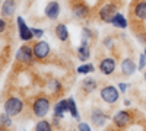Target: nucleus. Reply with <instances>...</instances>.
<instances>
[{
    "mask_svg": "<svg viewBox=\"0 0 146 131\" xmlns=\"http://www.w3.org/2000/svg\"><path fill=\"white\" fill-rule=\"evenodd\" d=\"M48 111H50V101H48V98L45 96H40V98H36L32 103V112L35 117H38V118H44Z\"/></svg>",
    "mask_w": 146,
    "mask_h": 131,
    "instance_id": "1",
    "label": "nucleus"
},
{
    "mask_svg": "<svg viewBox=\"0 0 146 131\" xmlns=\"http://www.w3.org/2000/svg\"><path fill=\"white\" fill-rule=\"evenodd\" d=\"M3 108H5V112H7L10 117H15L23 111V102H22V99H19L16 96H12L5 102Z\"/></svg>",
    "mask_w": 146,
    "mask_h": 131,
    "instance_id": "2",
    "label": "nucleus"
},
{
    "mask_svg": "<svg viewBox=\"0 0 146 131\" xmlns=\"http://www.w3.org/2000/svg\"><path fill=\"white\" fill-rule=\"evenodd\" d=\"M118 98H120V93H118V90L114 86H104L101 89V99L104 102L113 105V103H115L118 101Z\"/></svg>",
    "mask_w": 146,
    "mask_h": 131,
    "instance_id": "3",
    "label": "nucleus"
},
{
    "mask_svg": "<svg viewBox=\"0 0 146 131\" xmlns=\"http://www.w3.org/2000/svg\"><path fill=\"white\" fill-rule=\"evenodd\" d=\"M16 23H18V29H19V38L22 41H31L32 38H35L34 37V32H32V28H29L27 25L22 16H18Z\"/></svg>",
    "mask_w": 146,
    "mask_h": 131,
    "instance_id": "4",
    "label": "nucleus"
},
{
    "mask_svg": "<svg viewBox=\"0 0 146 131\" xmlns=\"http://www.w3.org/2000/svg\"><path fill=\"white\" fill-rule=\"evenodd\" d=\"M34 48L29 45H22L21 48L18 50L16 53V60L21 61V63H25V64H29L32 63V58H34Z\"/></svg>",
    "mask_w": 146,
    "mask_h": 131,
    "instance_id": "5",
    "label": "nucleus"
},
{
    "mask_svg": "<svg viewBox=\"0 0 146 131\" xmlns=\"http://www.w3.org/2000/svg\"><path fill=\"white\" fill-rule=\"evenodd\" d=\"M32 48H34L35 58H38V60H44L45 57H48V54H50V51H51L50 44H48L47 41H36Z\"/></svg>",
    "mask_w": 146,
    "mask_h": 131,
    "instance_id": "6",
    "label": "nucleus"
},
{
    "mask_svg": "<svg viewBox=\"0 0 146 131\" xmlns=\"http://www.w3.org/2000/svg\"><path fill=\"white\" fill-rule=\"evenodd\" d=\"M115 13H117V6L114 3H107L100 10V19L102 22H105V23H111V20H113Z\"/></svg>",
    "mask_w": 146,
    "mask_h": 131,
    "instance_id": "7",
    "label": "nucleus"
},
{
    "mask_svg": "<svg viewBox=\"0 0 146 131\" xmlns=\"http://www.w3.org/2000/svg\"><path fill=\"white\" fill-rule=\"evenodd\" d=\"M113 122L117 128H126L131 122V114L129 111H118L113 117Z\"/></svg>",
    "mask_w": 146,
    "mask_h": 131,
    "instance_id": "8",
    "label": "nucleus"
},
{
    "mask_svg": "<svg viewBox=\"0 0 146 131\" xmlns=\"http://www.w3.org/2000/svg\"><path fill=\"white\" fill-rule=\"evenodd\" d=\"M115 58L113 57H107L104 58V60L100 63V70H101V73L105 74V76H110V74H113L114 73V70H115Z\"/></svg>",
    "mask_w": 146,
    "mask_h": 131,
    "instance_id": "9",
    "label": "nucleus"
},
{
    "mask_svg": "<svg viewBox=\"0 0 146 131\" xmlns=\"http://www.w3.org/2000/svg\"><path fill=\"white\" fill-rule=\"evenodd\" d=\"M107 120H108V117H107V114L104 112V111H101V109H94L92 111V114H91V121H92V124L95 125V127H104L105 125V122H107Z\"/></svg>",
    "mask_w": 146,
    "mask_h": 131,
    "instance_id": "10",
    "label": "nucleus"
},
{
    "mask_svg": "<svg viewBox=\"0 0 146 131\" xmlns=\"http://www.w3.org/2000/svg\"><path fill=\"white\" fill-rule=\"evenodd\" d=\"M44 13L48 19H51V20H56L60 15V5L56 2H50L47 6H45V10H44Z\"/></svg>",
    "mask_w": 146,
    "mask_h": 131,
    "instance_id": "11",
    "label": "nucleus"
},
{
    "mask_svg": "<svg viewBox=\"0 0 146 131\" xmlns=\"http://www.w3.org/2000/svg\"><path fill=\"white\" fill-rule=\"evenodd\" d=\"M66 112H69V99L58 101V102L54 105L53 115H54V117H58V118H63Z\"/></svg>",
    "mask_w": 146,
    "mask_h": 131,
    "instance_id": "12",
    "label": "nucleus"
},
{
    "mask_svg": "<svg viewBox=\"0 0 146 131\" xmlns=\"http://www.w3.org/2000/svg\"><path fill=\"white\" fill-rule=\"evenodd\" d=\"M72 15H73V18H76V19H85L89 15V7L86 5H83V3H78V5L73 6Z\"/></svg>",
    "mask_w": 146,
    "mask_h": 131,
    "instance_id": "13",
    "label": "nucleus"
},
{
    "mask_svg": "<svg viewBox=\"0 0 146 131\" xmlns=\"http://www.w3.org/2000/svg\"><path fill=\"white\" fill-rule=\"evenodd\" d=\"M78 58L80 61H86L88 58H89V55H91V51H89V41H86V39H82V42H80V45L78 47Z\"/></svg>",
    "mask_w": 146,
    "mask_h": 131,
    "instance_id": "14",
    "label": "nucleus"
},
{
    "mask_svg": "<svg viewBox=\"0 0 146 131\" xmlns=\"http://www.w3.org/2000/svg\"><path fill=\"white\" fill-rule=\"evenodd\" d=\"M121 73L123 74H126V76H131L133 73L136 71V64H135V61L131 60V58H124L123 61H121Z\"/></svg>",
    "mask_w": 146,
    "mask_h": 131,
    "instance_id": "15",
    "label": "nucleus"
},
{
    "mask_svg": "<svg viewBox=\"0 0 146 131\" xmlns=\"http://www.w3.org/2000/svg\"><path fill=\"white\" fill-rule=\"evenodd\" d=\"M133 13H135L133 16L137 20H146V0H140V2L136 3Z\"/></svg>",
    "mask_w": 146,
    "mask_h": 131,
    "instance_id": "16",
    "label": "nucleus"
},
{
    "mask_svg": "<svg viewBox=\"0 0 146 131\" xmlns=\"http://www.w3.org/2000/svg\"><path fill=\"white\" fill-rule=\"evenodd\" d=\"M16 10V2L15 0H5L2 5V15L3 16H12Z\"/></svg>",
    "mask_w": 146,
    "mask_h": 131,
    "instance_id": "17",
    "label": "nucleus"
},
{
    "mask_svg": "<svg viewBox=\"0 0 146 131\" xmlns=\"http://www.w3.org/2000/svg\"><path fill=\"white\" fill-rule=\"evenodd\" d=\"M96 86H98V83H96V80L92 79V77H86L82 82V89H83V92H86V93H92L96 89Z\"/></svg>",
    "mask_w": 146,
    "mask_h": 131,
    "instance_id": "18",
    "label": "nucleus"
},
{
    "mask_svg": "<svg viewBox=\"0 0 146 131\" xmlns=\"http://www.w3.org/2000/svg\"><path fill=\"white\" fill-rule=\"evenodd\" d=\"M56 35L60 41H67L69 38V31H67V26L64 23H58L56 26Z\"/></svg>",
    "mask_w": 146,
    "mask_h": 131,
    "instance_id": "19",
    "label": "nucleus"
},
{
    "mask_svg": "<svg viewBox=\"0 0 146 131\" xmlns=\"http://www.w3.org/2000/svg\"><path fill=\"white\" fill-rule=\"evenodd\" d=\"M111 25L113 26H115V28H127V20H126V18L121 15V13H117L114 15V18H113V20H111Z\"/></svg>",
    "mask_w": 146,
    "mask_h": 131,
    "instance_id": "20",
    "label": "nucleus"
},
{
    "mask_svg": "<svg viewBox=\"0 0 146 131\" xmlns=\"http://www.w3.org/2000/svg\"><path fill=\"white\" fill-rule=\"evenodd\" d=\"M69 112H70V115L75 118L76 121L80 120V115H79V111H78L76 102H75V99H73V98H69Z\"/></svg>",
    "mask_w": 146,
    "mask_h": 131,
    "instance_id": "21",
    "label": "nucleus"
},
{
    "mask_svg": "<svg viewBox=\"0 0 146 131\" xmlns=\"http://www.w3.org/2000/svg\"><path fill=\"white\" fill-rule=\"evenodd\" d=\"M47 88H48V90H50L53 95H56V93H58L60 90H62V83H60L57 79H51L50 82H48V85H47Z\"/></svg>",
    "mask_w": 146,
    "mask_h": 131,
    "instance_id": "22",
    "label": "nucleus"
},
{
    "mask_svg": "<svg viewBox=\"0 0 146 131\" xmlns=\"http://www.w3.org/2000/svg\"><path fill=\"white\" fill-rule=\"evenodd\" d=\"M94 70H95L94 64L88 63V64H82V66H79V67L76 68V73H79V74H88V73H92Z\"/></svg>",
    "mask_w": 146,
    "mask_h": 131,
    "instance_id": "23",
    "label": "nucleus"
},
{
    "mask_svg": "<svg viewBox=\"0 0 146 131\" xmlns=\"http://www.w3.org/2000/svg\"><path fill=\"white\" fill-rule=\"evenodd\" d=\"M35 131H51V124L45 120H41L35 124Z\"/></svg>",
    "mask_w": 146,
    "mask_h": 131,
    "instance_id": "24",
    "label": "nucleus"
},
{
    "mask_svg": "<svg viewBox=\"0 0 146 131\" xmlns=\"http://www.w3.org/2000/svg\"><path fill=\"white\" fill-rule=\"evenodd\" d=\"M0 122H2V127L5 128H9V127H12V120H10V115L7 114V112H3L2 115H0Z\"/></svg>",
    "mask_w": 146,
    "mask_h": 131,
    "instance_id": "25",
    "label": "nucleus"
},
{
    "mask_svg": "<svg viewBox=\"0 0 146 131\" xmlns=\"http://www.w3.org/2000/svg\"><path fill=\"white\" fill-rule=\"evenodd\" d=\"M91 38H92V32H91L88 28H83V29H82V39L89 41Z\"/></svg>",
    "mask_w": 146,
    "mask_h": 131,
    "instance_id": "26",
    "label": "nucleus"
},
{
    "mask_svg": "<svg viewBox=\"0 0 146 131\" xmlns=\"http://www.w3.org/2000/svg\"><path fill=\"white\" fill-rule=\"evenodd\" d=\"M139 70H143L145 68V64H146V55H145V53L143 54H140V58H139Z\"/></svg>",
    "mask_w": 146,
    "mask_h": 131,
    "instance_id": "27",
    "label": "nucleus"
},
{
    "mask_svg": "<svg viewBox=\"0 0 146 131\" xmlns=\"http://www.w3.org/2000/svg\"><path fill=\"white\" fill-rule=\"evenodd\" d=\"M32 32H34V37L35 38H41L44 35V31L42 29H38V28H32Z\"/></svg>",
    "mask_w": 146,
    "mask_h": 131,
    "instance_id": "28",
    "label": "nucleus"
},
{
    "mask_svg": "<svg viewBox=\"0 0 146 131\" xmlns=\"http://www.w3.org/2000/svg\"><path fill=\"white\" fill-rule=\"evenodd\" d=\"M79 130L80 131H91V125L86 124V122H80L79 124Z\"/></svg>",
    "mask_w": 146,
    "mask_h": 131,
    "instance_id": "29",
    "label": "nucleus"
},
{
    "mask_svg": "<svg viewBox=\"0 0 146 131\" xmlns=\"http://www.w3.org/2000/svg\"><path fill=\"white\" fill-rule=\"evenodd\" d=\"M104 45L107 47L108 50H111V47H113V39L110 38V37H107V38L104 39Z\"/></svg>",
    "mask_w": 146,
    "mask_h": 131,
    "instance_id": "30",
    "label": "nucleus"
},
{
    "mask_svg": "<svg viewBox=\"0 0 146 131\" xmlns=\"http://www.w3.org/2000/svg\"><path fill=\"white\" fill-rule=\"evenodd\" d=\"M118 89H120V92H126V89H127V83H118Z\"/></svg>",
    "mask_w": 146,
    "mask_h": 131,
    "instance_id": "31",
    "label": "nucleus"
},
{
    "mask_svg": "<svg viewBox=\"0 0 146 131\" xmlns=\"http://www.w3.org/2000/svg\"><path fill=\"white\" fill-rule=\"evenodd\" d=\"M5 29H6V22H5V19H2L0 20V32H5Z\"/></svg>",
    "mask_w": 146,
    "mask_h": 131,
    "instance_id": "32",
    "label": "nucleus"
},
{
    "mask_svg": "<svg viewBox=\"0 0 146 131\" xmlns=\"http://www.w3.org/2000/svg\"><path fill=\"white\" fill-rule=\"evenodd\" d=\"M124 105H126V106H130V101L126 99V101H124Z\"/></svg>",
    "mask_w": 146,
    "mask_h": 131,
    "instance_id": "33",
    "label": "nucleus"
},
{
    "mask_svg": "<svg viewBox=\"0 0 146 131\" xmlns=\"http://www.w3.org/2000/svg\"><path fill=\"white\" fill-rule=\"evenodd\" d=\"M143 77H145V82H146V71H145V73H143Z\"/></svg>",
    "mask_w": 146,
    "mask_h": 131,
    "instance_id": "34",
    "label": "nucleus"
},
{
    "mask_svg": "<svg viewBox=\"0 0 146 131\" xmlns=\"http://www.w3.org/2000/svg\"><path fill=\"white\" fill-rule=\"evenodd\" d=\"M145 55H146V48H145Z\"/></svg>",
    "mask_w": 146,
    "mask_h": 131,
    "instance_id": "35",
    "label": "nucleus"
}]
</instances>
